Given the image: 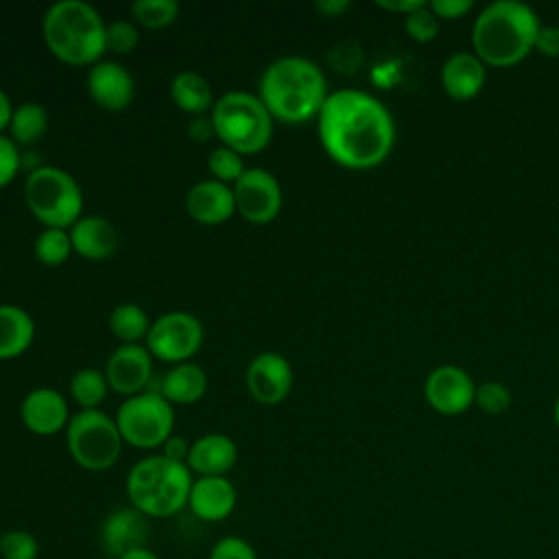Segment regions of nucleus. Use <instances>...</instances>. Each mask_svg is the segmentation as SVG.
<instances>
[{"label":"nucleus","instance_id":"nucleus-1","mask_svg":"<svg viewBox=\"0 0 559 559\" xmlns=\"http://www.w3.org/2000/svg\"><path fill=\"white\" fill-rule=\"evenodd\" d=\"M317 133L328 157L352 170L380 166L395 144L389 109L362 90L328 94L317 116Z\"/></svg>","mask_w":559,"mask_h":559},{"label":"nucleus","instance_id":"nucleus-2","mask_svg":"<svg viewBox=\"0 0 559 559\" xmlns=\"http://www.w3.org/2000/svg\"><path fill=\"white\" fill-rule=\"evenodd\" d=\"M328 94L323 70L301 55L273 59L258 81V98L273 120L286 124H301L317 118Z\"/></svg>","mask_w":559,"mask_h":559},{"label":"nucleus","instance_id":"nucleus-3","mask_svg":"<svg viewBox=\"0 0 559 559\" xmlns=\"http://www.w3.org/2000/svg\"><path fill=\"white\" fill-rule=\"evenodd\" d=\"M539 26L542 24L528 4L520 0H496L487 4L474 22V55L485 66H515L535 48Z\"/></svg>","mask_w":559,"mask_h":559},{"label":"nucleus","instance_id":"nucleus-4","mask_svg":"<svg viewBox=\"0 0 559 559\" xmlns=\"http://www.w3.org/2000/svg\"><path fill=\"white\" fill-rule=\"evenodd\" d=\"M107 22L85 0H57L41 17L46 48L68 66H94L107 52Z\"/></svg>","mask_w":559,"mask_h":559},{"label":"nucleus","instance_id":"nucleus-5","mask_svg":"<svg viewBox=\"0 0 559 559\" xmlns=\"http://www.w3.org/2000/svg\"><path fill=\"white\" fill-rule=\"evenodd\" d=\"M192 472L186 463H177L159 454L140 459L127 474V498L133 509L146 518H170L188 507Z\"/></svg>","mask_w":559,"mask_h":559},{"label":"nucleus","instance_id":"nucleus-6","mask_svg":"<svg viewBox=\"0 0 559 559\" xmlns=\"http://www.w3.org/2000/svg\"><path fill=\"white\" fill-rule=\"evenodd\" d=\"M210 120L221 144L242 157L255 155L271 144L275 120L253 92L229 90L221 94L214 100Z\"/></svg>","mask_w":559,"mask_h":559},{"label":"nucleus","instance_id":"nucleus-7","mask_svg":"<svg viewBox=\"0 0 559 559\" xmlns=\"http://www.w3.org/2000/svg\"><path fill=\"white\" fill-rule=\"evenodd\" d=\"M24 203L44 227L70 229L83 216L79 181L68 170L50 164L26 173Z\"/></svg>","mask_w":559,"mask_h":559},{"label":"nucleus","instance_id":"nucleus-8","mask_svg":"<svg viewBox=\"0 0 559 559\" xmlns=\"http://www.w3.org/2000/svg\"><path fill=\"white\" fill-rule=\"evenodd\" d=\"M66 445L72 461L87 472H107L122 454V437L116 419L100 408L76 411L66 428Z\"/></svg>","mask_w":559,"mask_h":559},{"label":"nucleus","instance_id":"nucleus-9","mask_svg":"<svg viewBox=\"0 0 559 559\" xmlns=\"http://www.w3.org/2000/svg\"><path fill=\"white\" fill-rule=\"evenodd\" d=\"M114 419L122 441L138 450L162 448L175 430V408L157 389L124 397Z\"/></svg>","mask_w":559,"mask_h":559},{"label":"nucleus","instance_id":"nucleus-10","mask_svg":"<svg viewBox=\"0 0 559 559\" xmlns=\"http://www.w3.org/2000/svg\"><path fill=\"white\" fill-rule=\"evenodd\" d=\"M203 336V323L197 314L188 310H168L153 319L144 345L153 358L179 365L188 362L201 349Z\"/></svg>","mask_w":559,"mask_h":559},{"label":"nucleus","instance_id":"nucleus-11","mask_svg":"<svg viewBox=\"0 0 559 559\" xmlns=\"http://www.w3.org/2000/svg\"><path fill=\"white\" fill-rule=\"evenodd\" d=\"M231 190L236 212L253 225L271 223L282 210V186L277 177L262 166L247 168L240 175V179L231 186Z\"/></svg>","mask_w":559,"mask_h":559},{"label":"nucleus","instance_id":"nucleus-12","mask_svg":"<svg viewBox=\"0 0 559 559\" xmlns=\"http://www.w3.org/2000/svg\"><path fill=\"white\" fill-rule=\"evenodd\" d=\"M293 380L295 376L290 360L273 349L255 354L245 371V386L262 406L282 404L293 389Z\"/></svg>","mask_w":559,"mask_h":559},{"label":"nucleus","instance_id":"nucleus-13","mask_svg":"<svg viewBox=\"0 0 559 559\" xmlns=\"http://www.w3.org/2000/svg\"><path fill=\"white\" fill-rule=\"evenodd\" d=\"M103 371L111 391L131 397L148 389L153 380V356L142 343L118 345L109 354Z\"/></svg>","mask_w":559,"mask_h":559},{"label":"nucleus","instance_id":"nucleus-14","mask_svg":"<svg viewBox=\"0 0 559 559\" xmlns=\"http://www.w3.org/2000/svg\"><path fill=\"white\" fill-rule=\"evenodd\" d=\"M476 384L472 376L454 365H441L432 369L424 384L426 402L441 415H459L474 402Z\"/></svg>","mask_w":559,"mask_h":559},{"label":"nucleus","instance_id":"nucleus-15","mask_svg":"<svg viewBox=\"0 0 559 559\" xmlns=\"http://www.w3.org/2000/svg\"><path fill=\"white\" fill-rule=\"evenodd\" d=\"M85 87L90 98L107 111L127 109L135 94V81L131 72L114 59H100L98 63L90 66Z\"/></svg>","mask_w":559,"mask_h":559},{"label":"nucleus","instance_id":"nucleus-16","mask_svg":"<svg viewBox=\"0 0 559 559\" xmlns=\"http://www.w3.org/2000/svg\"><path fill=\"white\" fill-rule=\"evenodd\" d=\"M70 408L66 397L52 386L28 391L20 404V419L37 437H52L68 428Z\"/></svg>","mask_w":559,"mask_h":559},{"label":"nucleus","instance_id":"nucleus-17","mask_svg":"<svg viewBox=\"0 0 559 559\" xmlns=\"http://www.w3.org/2000/svg\"><path fill=\"white\" fill-rule=\"evenodd\" d=\"M183 205L188 216L201 225H221L236 214L231 186L221 183L212 177L190 186Z\"/></svg>","mask_w":559,"mask_h":559},{"label":"nucleus","instance_id":"nucleus-18","mask_svg":"<svg viewBox=\"0 0 559 559\" xmlns=\"http://www.w3.org/2000/svg\"><path fill=\"white\" fill-rule=\"evenodd\" d=\"M148 524L146 515H142L133 507H122L111 511L100 526V546L107 557L118 559L129 550L146 546Z\"/></svg>","mask_w":559,"mask_h":559},{"label":"nucleus","instance_id":"nucleus-19","mask_svg":"<svg viewBox=\"0 0 559 559\" xmlns=\"http://www.w3.org/2000/svg\"><path fill=\"white\" fill-rule=\"evenodd\" d=\"M238 502V491L227 476H199L192 480L188 507L203 522L227 520Z\"/></svg>","mask_w":559,"mask_h":559},{"label":"nucleus","instance_id":"nucleus-20","mask_svg":"<svg viewBox=\"0 0 559 559\" xmlns=\"http://www.w3.org/2000/svg\"><path fill=\"white\" fill-rule=\"evenodd\" d=\"M238 461V445L223 432H207L190 443L188 469L199 476H225Z\"/></svg>","mask_w":559,"mask_h":559},{"label":"nucleus","instance_id":"nucleus-21","mask_svg":"<svg viewBox=\"0 0 559 559\" xmlns=\"http://www.w3.org/2000/svg\"><path fill=\"white\" fill-rule=\"evenodd\" d=\"M72 251L85 260H107L118 249V231L114 223L98 214H83L70 229Z\"/></svg>","mask_w":559,"mask_h":559},{"label":"nucleus","instance_id":"nucleus-22","mask_svg":"<svg viewBox=\"0 0 559 559\" xmlns=\"http://www.w3.org/2000/svg\"><path fill=\"white\" fill-rule=\"evenodd\" d=\"M487 79L485 63L474 52H454L445 59L441 68V85L445 94L454 100L474 98Z\"/></svg>","mask_w":559,"mask_h":559},{"label":"nucleus","instance_id":"nucleus-23","mask_svg":"<svg viewBox=\"0 0 559 559\" xmlns=\"http://www.w3.org/2000/svg\"><path fill=\"white\" fill-rule=\"evenodd\" d=\"M173 406H190L199 402L207 391V373L201 365L188 360L179 365H170L164 373L162 384L157 389Z\"/></svg>","mask_w":559,"mask_h":559},{"label":"nucleus","instance_id":"nucleus-24","mask_svg":"<svg viewBox=\"0 0 559 559\" xmlns=\"http://www.w3.org/2000/svg\"><path fill=\"white\" fill-rule=\"evenodd\" d=\"M35 338V321L15 304H0V360H13L28 352Z\"/></svg>","mask_w":559,"mask_h":559},{"label":"nucleus","instance_id":"nucleus-25","mask_svg":"<svg viewBox=\"0 0 559 559\" xmlns=\"http://www.w3.org/2000/svg\"><path fill=\"white\" fill-rule=\"evenodd\" d=\"M170 98L177 109L194 116H207L214 107V92L210 81L197 70H181L170 81Z\"/></svg>","mask_w":559,"mask_h":559},{"label":"nucleus","instance_id":"nucleus-26","mask_svg":"<svg viewBox=\"0 0 559 559\" xmlns=\"http://www.w3.org/2000/svg\"><path fill=\"white\" fill-rule=\"evenodd\" d=\"M48 131V114L44 105L35 100H24L13 107V116L9 122V138L17 146H33L37 144Z\"/></svg>","mask_w":559,"mask_h":559},{"label":"nucleus","instance_id":"nucleus-27","mask_svg":"<svg viewBox=\"0 0 559 559\" xmlns=\"http://www.w3.org/2000/svg\"><path fill=\"white\" fill-rule=\"evenodd\" d=\"M151 323L153 321L148 319L146 310L138 304H131V301L118 304L109 312V332H111L114 338L120 341V345L146 341Z\"/></svg>","mask_w":559,"mask_h":559},{"label":"nucleus","instance_id":"nucleus-28","mask_svg":"<svg viewBox=\"0 0 559 559\" xmlns=\"http://www.w3.org/2000/svg\"><path fill=\"white\" fill-rule=\"evenodd\" d=\"M109 391L105 371H98L94 367H83L72 373L70 378V395L76 402L79 411H94L100 408Z\"/></svg>","mask_w":559,"mask_h":559},{"label":"nucleus","instance_id":"nucleus-29","mask_svg":"<svg viewBox=\"0 0 559 559\" xmlns=\"http://www.w3.org/2000/svg\"><path fill=\"white\" fill-rule=\"evenodd\" d=\"M33 253L35 260L44 266H61L68 262V258L74 253L68 229L44 227L33 242Z\"/></svg>","mask_w":559,"mask_h":559},{"label":"nucleus","instance_id":"nucleus-30","mask_svg":"<svg viewBox=\"0 0 559 559\" xmlns=\"http://www.w3.org/2000/svg\"><path fill=\"white\" fill-rule=\"evenodd\" d=\"M133 22L146 28H166L179 15L177 0H135L129 7Z\"/></svg>","mask_w":559,"mask_h":559},{"label":"nucleus","instance_id":"nucleus-31","mask_svg":"<svg viewBox=\"0 0 559 559\" xmlns=\"http://www.w3.org/2000/svg\"><path fill=\"white\" fill-rule=\"evenodd\" d=\"M207 170H210L212 179H216L221 183H227V186H234L240 179V175L247 170V166H245L240 153L221 144V146H214L210 151Z\"/></svg>","mask_w":559,"mask_h":559},{"label":"nucleus","instance_id":"nucleus-32","mask_svg":"<svg viewBox=\"0 0 559 559\" xmlns=\"http://www.w3.org/2000/svg\"><path fill=\"white\" fill-rule=\"evenodd\" d=\"M0 557L2 559H37L39 542L33 533L24 528H11L0 535Z\"/></svg>","mask_w":559,"mask_h":559},{"label":"nucleus","instance_id":"nucleus-33","mask_svg":"<svg viewBox=\"0 0 559 559\" xmlns=\"http://www.w3.org/2000/svg\"><path fill=\"white\" fill-rule=\"evenodd\" d=\"M140 41L138 26L131 20H114L105 26V48L118 55L131 52Z\"/></svg>","mask_w":559,"mask_h":559},{"label":"nucleus","instance_id":"nucleus-34","mask_svg":"<svg viewBox=\"0 0 559 559\" xmlns=\"http://www.w3.org/2000/svg\"><path fill=\"white\" fill-rule=\"evenodd\" d=\"M474 404L487 415H500L511 404V393L502 382H483L476 386Z\"/></svg>","mask_w":559,"mask_h":559},{"label":"nucleus","instance_id":"nucleus-35","mask_svg":"<svg viewBox=\"0 0 559 559\" xmlns=\"http://www.w3.org/2000/svg\"><path fill=\"white\" fill-rule=\"evenodd\" d=\"M404 28L411 35V39L426 44V41H432L439 33V17L426 4L404 17Z\"/></svg>","mask_w":559,"mask_h":559},{"label":"nucleus","instance_id":"nucleus-36","mask_svg":"<svg viewBox=\"0 0 559 559\" xmlns=\"http://www.w3.org/2000/svg\"><path fill=\"white\" fill-rule=\"evenodd\" d=\"M22 168L20 146L4 133H0V188L9 186Z\"/></svg>","mask_w":559,"mask_h":559},{"label":"nucleus","instance_id":"nucleus-37","mask_svg":"<svg viewBox=\"0 0 559 559\" xmlns=\"http://www.w3.org/2000/svg\"><path fill=\"white\" fill-rule=\"evenodd\" d=\"M207 559H258V552L247 539L227 535L212 546Z\"/></svg>","mask_w":559,"mask_h":559},{"label":"nucleus","instance_id":"nucleus-38","mask_svg":"<svg viewBox=\"0 0 559 559\" xmlns=\"http://www.w3.org/2000/svg\"><path fill=\"white\" fill-rule=\"evenodd\" d=\"M428 9L443 20H459L472 9V0H432Z\"/></svg>","mask_w":559,"mask_h":559},{"label":"nucleus","instance_id":"nucleus-39","mask_svg":"<svg viewBox=\"0 0 559 559\" xmlns=\"http://www.w3.org/2000/svg\"><path fill=\"white\" fill-rule=\"evenodd\" d=\"M535 48L544 57H559V26H539L535 37Z\"/></svg>","mask_w":559,"mask_h":559},{"label":"nucleus","instance_id":"nucleus-40","mask_svg":"<svg viewBox=\"0 0 559 559\" xmlns=\"http://www.w3.org/2000/svg\"><path fill=\"white\" fill-rule=\"evenodd\" d=\"M188 452H190V443L183 437H179V435L168 437L166 443L162 445V454L166 459L177 461V463H186L188 461Z\"/></svg>","mask_w":559,"mask_h":559},{"label":"nucleus","instance_id":"nucleus-41","mask_svg":"<svg viewBox=\"0 0 559 559\" xmlns=\"http://www.w3.org/2000/svg\"><path fill=\"white\" fill-rule=\"evenodd\" d=\"M188 135H190L194 142H205V140H210V138H216V135H214L212 120H210V114H207V116H194V118L188 122Z\"/></svg>","mask_w":559,"mask_h":559},{"label":"nucleus","instance_id":"nucleus-42","mask_svg":"<svg viewBox=\"0 0 559 559\" xmlns=\"http://www.w3.org/2000/svg\"><path fill=\"white\" fill-rule=\"evenodd\" d=\"M376 4H378L380 9H384V11L404 13V17H406V15H411L413 11H417V9H421V7H426V2H421V0H378Z\"/></svg>","mask_w":559,"mask_h":559},{"label":"nucleus","instance_id":"nucleus-43","mask_svg":"<svg viewBox=\"0 0 559 559\" xmlns=\"http://www.w3.org/2000/svg\"><path fill=\"white\" fill-rule=\"evenodd\" d=\"M312 7H314V11H319L323 17H336V15L345 13L352 4H349V0H317Z\"/></svg>","mask_w":559,"mask_h":559},{"label":"nucleus","instance_id":"nucleus-44","mask_svg":"<svg viewBox=\"0 0 559 559\" xmlns=\"http://www.w3.org/2000/svg\"><path fill=\"white\" fill-rule=\"evenodd\" d=\"M13 103L9 98V94L0 87V133L4 129H9V122H11V116H13Z\"/></svg>","mask_w":559,"mask_h":559},{"label":"nucleus","instance_id":"nucleus-45","mask_svg":"<svg viewBox=\"0 0 559 559\" xmlns=\"http://www.w3.org/2000/svg\"><path fill=\"white\" fill-rule=\"evenodd\" d=\"M118 559H159L153 550H148V546H142V548H135V550H129L124 552L122 557Z\"/></svg>","mask_w":559,"mask_h":559},{"label":"nucleus","instance_id":"nucleus-46","mask_svg":"<svg viewBox=\"0 0 559 559\" xmlns=\"http://www.w3.org/2000/svg\"><path fill=\"white\" fill-rule=\"evenodd\" d=\"M555 424L559 426V397H557V402H555Z\"/></svg>","mask_w":559,"mask_h":559}]
</instances>
